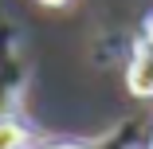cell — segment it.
<instances>
[{
    "label": "cell",
    "mask_w": 153,
    "mask_h": 149,
    "mask_svg": "<svg viewBox=\"0 0 153 149\" xmlns=\"http://www.w3.org/2000/svg\"><path fill=\"white\" fill-rule=\"evenodd\" d=\"M141 36H145V39H153V16L145 20V32H141Z\"/></svg>",
    "instance_id": "8992f818"
},
{
    "label": "cell",
    "mask_w": 153,
    "mask_h": 149,
    "mask_svg": "<svg viewBox=\"0 0 153 149\" xmlns=\"http://www.w3.org/2000/svg\"><path fill=\"white\" fill-rule=\"evenodd\" d=\"M36 4H43V8H67L71 0H36Z\"/></svg>",
    "instance_id": "5b68a950"
},
{
    "label": "cell",
    "mask_w": 153,
    "mask_h": 149,
    "mask_svg": "<svg viewBox=\"0 0 153 149\" xmlns=\"http://www.w3.org/2000/svg\"><path fill=\"white\" fill-rule=\"evenodd\" d=\"M149 149H153V133H149Z\"/></svg>",
    "instance_id": "52a82bcc"
},
{
    "label": "cell",
    "mask_w": 153,
    "mask_h": 149,
    "mask_svg": "<svg viewBox=\"0 0 153 149\" xmlns=\"http://www.w3.org/2000/svg\"><path fill=\"white\" fill-rule=\"evenodd\" d=\"M126 90L134 98H153V39H134L126 59Z\"/></svg>",
    "instance_id": "7a4b0ae2"
},
{
    "label": "cell",
    "mask_w": 153,
    "mask_h": 149,
    "mask_svg": "<svg viewBox=\"0 0 153 149\" xmlns=\"http://www.w3.org/2000/svg\"><path fill=\"white\" fill-rule=\"evenodd\" d=\"M27 90V55L12 24H0V114H20Z\"/></svg>",
    "instance_id": "6da1fadb"
},
{
    "label": "cell",
    "mask_w": 153,
    "mask_h": 149,
    "mask_svg": "<svg viewBox=\"0 0 153 149\" xmlns=\"http://www.w3.org/2000/svg\"><path fill=\"white\" fill-rule=\"evenodd\" d=\"M32 149H94V141H86V137H36Z\"/></svg>",
    "instance_id": "277c9868"
},
{
    "label": "cell",
    "mask_w": 153,
    "mask_h": 149,
    "mask_svg": "<svg viewBox=\"0 0 153 149\" xmlns=\"http://www.w3.org/2000/svg\"><path fill=\"white\" fill-rule=\"evenodd\" d=\"M39 133L32 130V122H24L20 114H0V149H32Z\"/></svg>",
    "instance_id": "3957f363"
}]
</instances>
